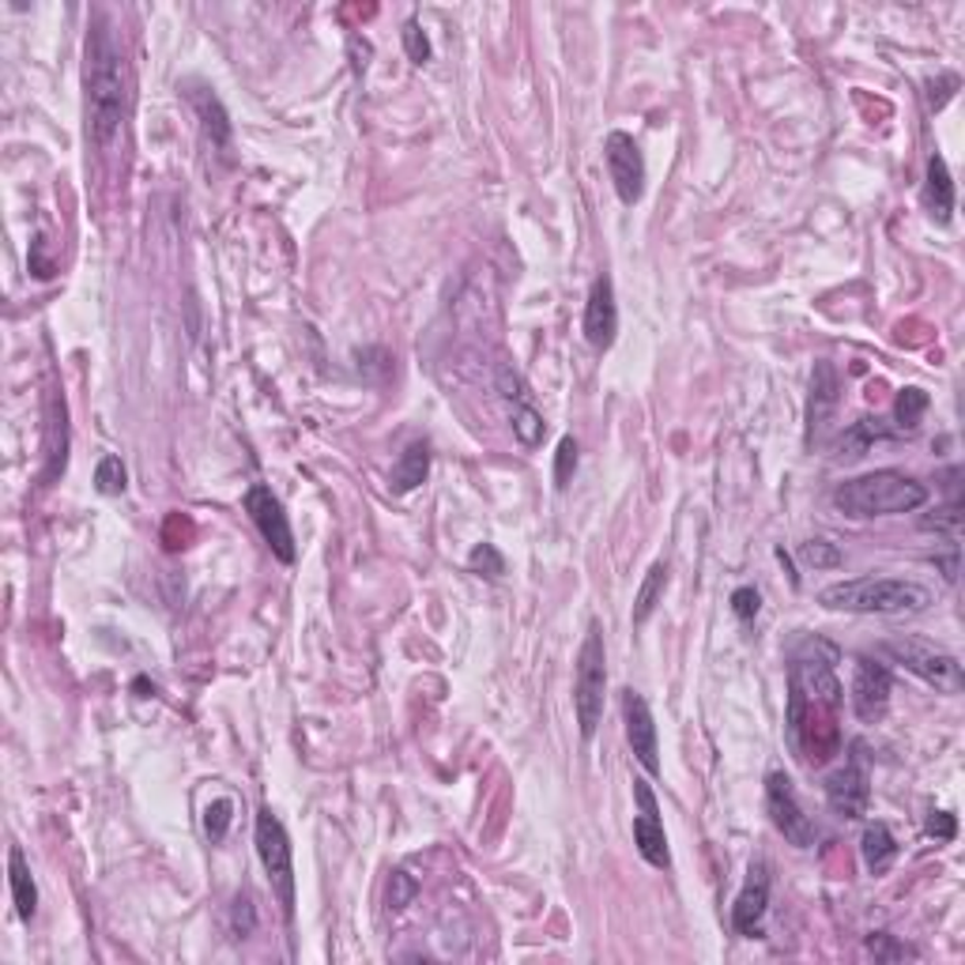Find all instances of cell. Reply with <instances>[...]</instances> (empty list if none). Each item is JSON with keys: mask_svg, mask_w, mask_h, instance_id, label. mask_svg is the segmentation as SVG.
Returning a JSON list of instances; mask_svg holds the SVG:
<instances>
[{"mask_svg": "<svg viewBox=\"0 0 965 965\" xmlns=\"http://www.w3.org/2000/svg\"><path fill=\"white\" fill-rule=\"evenodd\" d=\"M664 588H668V563H652L646 581H641L638 596H633V627H646L649 615L657 611V604L664 600Z\"/></svg>", "mask_w": 965, "mask_h": 965, "instance_id": "cell-22", "label": "cell"}, {"mask_svg": "<svg viewBox=\"0 0 965 965\" xmlns=\"http://www.w3.org/2000/svg\"><path fill=\"white\" fill-rule=\"evenodd\" d=\"M958 87H962V80L954 76V72H940V76L927 80V103H932L935 114H940V109L951 103L954 95H958Z\"/></svg>", "mask_w": 965, "mask_h": 965, "instance_id": "cell-35", "label": "cell"}, {"mask_svg": "<svg viewBox=\"0 0 965 965\" xmlns=\"http://www.w3.org/2000/svg\"><path fill=\"white\" fill-rule=\"evenodd\" d=\"M403 50H408L411 64H427L430 61V39L422 34L419 20H408L403 23Z\"/></svg>", "mask_w": 965, "mask_h": 965, "instance_id": "cell-37", "label": "cell"}, {"mask_svg": "<svg viewBox=\"0 0 965 965\" xmlns=\"http://www.w3.org/2000/svg\"><path fill=\"white\" fill-rule=\"evenodd\" d=\"M544 430H547V422L532 403H513V434H517L521 445L536 449L539 441H544Z\"/></svg>", "mask_w": 965, "mask_h": 965, "instance_id": "cell-25", "label": "cell"}, {"mask_svg": "<svg viewBox=\"0 0 965 965\" xmlns=\"http://www.w3.org/2000/svg\"><path fill=\"white\" fill-rule=\"evenodd\" d=\"M924 208L940 227H946L954 219V178H951V167H946V159L940 151H932V159H927Z\"/></svg>", "mask_w": 965, "mask_h": 965, "instance_id": "cell-17", "label": "cell"}, {"mask_svg": "<svg viewBox=\"0 0 965 965\" xmlns=\"http://www.w3.org/2000/svg\"><path fill=\"white\" fill-rule=\"evenodd\" d=\"M231 822H234V804H231V799H211L208 811H204V830H208V838H211V841H223V838H227V830H231Z\"/></svg>", "mask_w": 965, "mask_h": 965, "instance_id": "cell-30", "label": "cell"}, {"mask_svg": "<svg viewBox=\"0 0 965 965\" xmlns=\"http://www.w3.org/2000/svg\"><path fill=\"white\" fill-rule=\"evenodd\" d=\"M841 403V378L833 363H815L811 370V392H807V445H819L830 430V419Z\"/></svg>", "mask_w": 965, "mask_h": 965, "instance_id": "cell-16", "label": "cell"}, {"mask_svg": "<svg viewBox=\"0 0 965 965\" xmlns=\"http://www.w3.org/2000/svg\"><path fill=\"white\" fill-rule=\"evenodd\" d=\"M84 87H87V117L91 136L98 147H109L122 136L125 106H128V76L125 57L106 23H95L84 50Z\"/></svg>", "mask_w": 965, "mask_h": 965, "instance_id": "cell-1", "label": "cell"}, {"mask_svg": "<svg viewBox=\"0 0 965 965\" xmlns=\"http://www.w3.org/2000/svg\"><path fill=\"white\" fill-rule=\"evenodd\" d=\"M574 472H577V441L566 434L563 441H558V453H555V486L558 491H566L569 480H574Z\"/></svg>", "mask_w": 965, "mask_h": 965, "instance_id": "cell-32", "label": "cell"}, {"mask_svg": "<svg viewBox=\"0 0 965 965\" xmlns=\"http://www.w3.org/2000/svg\"><path fill=\"white\" fill-rule=\"evenodd\" d=\"M585 339L592 352H608L619 336V302H615L611 275H596L585 302Z\"/></svg>", "mask_w": 965, "mask_h": 965, "instance_id": "cell-14", "label": "cell"}, {"mask_svg": "<svg viewBox=\"0 0 965 965\" xmlns=\"http://www.w3.org/2000/svg\"><path fill=\"white\" fill-rule=\"evenodd\" d=\"M882 434H887V430L879 427V419L852 422V427L845 430L841 441H838V461H860V457L871 449V441H879Z\"/></svg>", "mask_w": 965, "mask_h": 965, "instance_id": "cell-23", "label": "cell"}, {"mask_svg": "<svg viewBox=\"0 0 965 965\" xmlns=\"http://www.w3.org/2000/svg\"><path fill=\"white\" fill-rule=\"evenodd\" d=\"M8 887H12V902L20 921H34V913H39V887H34L31 863H27L20 845L8 849Z\"/></svg>", "mask_w": 965, "mask_h": 965, "instance_id": "cell-19", "label": "cell"}, {"mask_svg": "<svg viewBox=\"0 0 965 965\" xmlns=\"http://www.w3.org/2000/svg\"><path fill=\"white\" fill-rule=\"evenodd\" d=\"M766 913H769V863L755 860L747 868V882L735 894L732 905V927L743 940H762L766 935Z\"/></svg>", "mask_w": 965, "mask_h": 965, "instance_id": "cell-12", "label": "cell"}, {"mask_svg": "<svg viewBox=\"0 0 965 965\" xmlns=\"http://www.w3.org/2000/svg\"><path fill=\"white\" fill-rule=\"evenodd\" d=\"M921 528L940 532V536H946V539H951V544H954V539L962 536V502H951V505H946V510L935 513V517H924V521H921Z\"/></svg>", "mask_w": 965, "mask_h": 965, "instance_id": "cell-31", "label": "cell"}, {"mask_svg": "<svg viewBox=\"0 0 965 965\" xmlns=\"http://www.w3.org/2000/svg\"><path fill=\"white\" fill-rule=\"evenodd\" d=\"M125 486H128V472L122 457H103L95 468V491L106 494V499H117V494H125Z\"/></svg>", "mask_w": 965, "mask_h": 965, "instance_id": "cell-27", "label": "cell"}, {"mask_svg": "<svg viewBox=\"0 0 965 965\" xmlns=\"http://www.w3.org/2000/svg\"><path fill=\"white\" fill-rule=\"evenodd\" d=\"M468 569L480 577H491V581H499V577L505 574V558L494 544H475L472 555H468Z\"/></svg>", "mask_w": 965, "mask_h": 965, "instance_id": "cell-28", "label": "cell"}, {"mask_svg": "<svg viewBox=\"0 0 965 965\" xmlns=\"http://www.w3.org/2000/svg\"><path fill=\"white\" fill-rule=\"evenodd\" d=\"M499 392L513 403H528V385L521 381V374L513 366H499Z\"/></svg>", "mask_w": 965, "mask_h": 965, "instance_id": "cell-38", "label": "cell"}, {"mask_svg": "<svg viewBox=\"0 0 965 965\" xmlns=\"http://www.w3.org/2000/svg\"><path fill=\"white\" fill-rule=\"evenodd\" d=\"M924 502H927V486L916 483L913 475L894 472V468L845 480L838 491H833V505H838L845 517H857V521L916 513L924 510Z\"/></svg>", "mask_w": 965, "mask_h": 965, "instance_id": "cell-3", "label": "cell"}, {"mask_svg": "<svg viewBox=\"0 0 965 965\" xmlns=\"http://www.w3.org/2000/svg\"><path fill=\"white\" fill-rule=\"evenodd\" d=\"M766 811H769V819H774L780 838H785L788 845H796V849H811L815 838H819L811 815L799 807L793 777H788L785 769H774V774L766 777Z\"/></svg>", "mask_w": 965, "mask_h": 965, "instance_id": "cell-7", "label": "cell"}, {"mask_svg": "<svg viewBox=\"0 0 965 965\" xmlns=\"http://www.w3.org/2000/svg\"><path fill=\"white\" fill-rule=\"evenodd\" d=\"M253 927H256L253 898H250V894H238V898H234V909H231V932H234V940H250Z\"/></svg>", "mask_w": 965, "mask_h": 965, "instance_id": "cell-34", "label": "cell"}, {"mask_svg": "<svg viewBox=\"0 0 965 965\" xmlns=\"http://www.w3.org/2000/svg\"><path fill=\"white\" fill-rule=\"evenodd\" d=\"M758 611H762V596H758V588L755 585H743V588H735L732 592V615L740 622H755L758 619Z\"/></svg>", "mask_w": 965, "mask_h": 965, "instance_id": "cell-36", "label": "cell"}, {"mask_svg": "<svg viewBox=\"0 0 965 965\" xmlns=\"http://www.w3.org/2000/svg\"><path fill=\"white\" fill-rule=\"evenodd\" d=\"M622 721H627V740L633 758L646 766V774H660V740H657V721H652L649 702L638 691H622Z\"/></svg>", "mask_w": 965, "mask_h": 965, "instance_id": "cell-15", "label": "cell"}, {"mask_svg": "<svg viewBox=\"0 0 965 965\" xmlns=\"http://www.w3.org/2000/svg\"><path fill=\"white\" fill-rule=\"evenodd\" d=\"M924 833H927V838H935V841H954V838H958V819H954L951 811H932V815H927V822H924Z\"/></svg>", "mask_w": 965, "mask_h": 965, "instance_id": "cell-39", "label": "cell"}, {"mask_svg": "<svg viewBox=\"0 0 965 965\" xmlns=\"http://www.w3.org/2000/svg\"><path fill=\"white\" fill-rule=\"evenodd\" d=\"M189 103H192V109H197L208 144L216 147V151H227V147H231V117H227V109H223V103H219L216 91L211 87L189 91Z\"/></svg>", "mask_w": 965, "mask_h": 965, "instance_id": "cell-18", "label": "cell"}, {"mask_svg": "<svg viewBox=\"0 0 965 965\" xmlns=\"http://www.w3.org/2000/svg\"><path fill=\"white\" fill-rule=\"evenodd\" d=\"M633 799H638V815H633V845H638L641 860L657 871L672 868V852H668V833L660 822L657 793L649 788V780H633Z\"/></svg>", "mask_w": 965, "mask_h": 965, "instance_id": "cell-11", "label": "cell"}, {"mask_svg": "<svg viewBox=\"0 0 965 965\" xmlns=\"http://www.w3.org/2000/svg\"><path fill=\"white\" fill-rule=\"evenodd\" d=\"M863 951H868L875 962H905V958H921V951H916V946H909V943H902V940H894V935H887V932L868 935V943H863Z\"/></svg>", "mask_w": 965, "mask_h": 965, "instance_id": "cell-26", "label": "cell"}, {"mask_svg": "<svg viewBox=\"0 0 965 965\" xmlns=\"http://www.w3.org/2000/svg\"><path fill=\"white\" fill-rule=\"evenodd\" d=\"M799 558L815 569H833V566L845 563L838 544H830V539H807V544H799Z\"/></svg>", "mask_w": 965, "mask_h": 965, "instance_id": "cell-29", "label": "cell"}, {"mask_svg": "<svg viewBox=\"0 0 965 965\" xmlns=\"http://www.w3.org/2000/svg\"><path fill=\"white\" fill-rule=\"evenodd\" d=\"M427 475H430V445L427 441H411L400 453V461L392 464V491L411 494L416 486L427 483Z\"/></svg>", "mask_w": 965, "mask_h": 965, "instance_id": "cell-20", "label": "cell"}, {"mask_svg": "<svg viewBox=\"0 0 965 965\" xmlns=\"http://www.w3.org/2000/svg\"><path fill=\"white\" fill-rule=\"evenodd\" d=\"M819 604L826 611L902 619V615H921L932 608V592L916 581H905V577H852V581L826 585Z\"/></svg>", "mask_w": 965, "mask_h": 965, "instance_id": "cell-2", "label": "cell"}, {"mask_svg": "<svg viewBox=\"0 0 965 965\" xmlns=\"http://www.w3.org/2000/svg\"><path fill=\"white\" fill-rule=\"evenodd\" d=\"M253 841H256V857L264 863V875H269L275 898L283 905V916H294V852H291V838L283 830L280 815L272 807H261L256 811V830H253Z\"/></svg>", "mask_w": 965, "mask_h": 965, "instance_id": "cell-6", "label": "cell"}, {"mask_svg": "<svg viewBox=\"0 0 965 965\" xmlns=\"http://www.w3.org/2000/svg\"><path fill=\"white\" fill-rule=\"evenodd\" d=\"M604 162H608L611 186L619 192V200L627 208L638 204L646 197V155H641V144L633 140L630 133L615 128L604 140Z\"/></svg>", "mask_w": 965, "mask_h": 965, "instance_id": "cell-9", "label": "cell"}, {"mask_svg": "<svg viewBox=\"0 0 965 965\" xmlns=\"http://www.w3.org/2000/svg\"><path fill=\"white\" fill-rule=\"evenodd\" d=\"M242 502H245V513H250L256 532H261V539L272 547V555L291 566L294 555H298V550H294V532H291L287 513H283V502L272 494V486L253 483Z\"/></svg>", "mask_w": 965, "mask_h": 965, "instance_id": "cell-10", "label": "cell"}, {"mask_svg": "<svg viewBox=\"0 0 965 965\" xmlns=\"http://www.w3.org/2000/svg\"><path fill=\"white\" fill-rule=\"evenodd\" d=\"M890 691H894V675L875 657H857V672H852V710L863 724H875L887 716Z\"/></svg>", "mask_w": 965, "mask_h": 965, "instance_id": "cell-13", "label": "cell"}, {"mask_svg": "<svg viewBox=\"0 0 965 965\" xmlns=\"http://www.w3.org/2000/svg\"><path fill=\"white\" fill-rule=\"evenodd\" d=\"M604 702H608V652H604L600 622H588V633L581 649H577V664H574V713H577V732H581L585 743L600 732Z\"/></svg>", "mask_w": 965, "mask_h": 965, "instance_id": "cell-4", "label": "cell"}, {"mask_svg": "<svg viewBox=\"0 0 965 965\" xmlns=\"http://www.w3.org/2000/svg\"><path fill=\"white\" fill-rule=\"evenodd\" d=\"M419 894V882L408 875V871H392L389 879V909L392 913H400V909H408L411 902H416Z\"/></svg>", "mask_w": 965, "mask_h": 965, "instance_id": "cell-33", "label": "cell"}, {"mask_svg": "<svg viewBox=\"0 0 965 965\" xmlns=\"http://www.w3.org/2000/svg\"><path fill=\"white\" fill-rule=\"evenodd\" d=\"M860 852H863V863H868L871 875L890 871V863L898 860V841H894V833H890V826L887 822H871L868 830H863V838H860Z\"/></svg>", "mask_w": 965, "mask_h": 965, "instance_id": "cell-21", "label": "cell"}, {"mask_svg": "<svg viewBox=\"0 0 965 965\" xmlns=\"http://www.w3.org/2000/svg\"><path fill=\"white\" fill-rule=\"evenodd\" d=\"M879 652H887L894 664H902L905 672H913L916 679H924L927 686H935L940 694H962L965 686V672L958 664L954 652H946L940 646L924 638H887L879 646Z\"/></svg>", "mask_w": 965, "mask_h": 965, "instance_id": "cell-5", "label": "cell"}, {"mask_svg": "<svg viewBox=\"0 0 965 965\" xmlns=\"http://www.w3.org/2000/svg\"><path fill=\"white\" fill-rule=\"evenodd\" d=\"M927 403H932V400H927V392L916 389V385H909V389L898 392V400H894V422H898V430H916V427H921Z\"/></svg>", "mask_w": 965, "mask_h": 965, "instance_id": "cell-24", "label": "cell"}, {"mask_svg": "<svg viewBox=\"0 0 965 965\" xmlns=\"http://www.w3.org/2000/svg\"><path fill=\"white\" fill-rule=\"evenodd\" d=\"M826 804H830V811L838 815V819H849V822L868 815L871 777H868V762H863L860 743H852V758L826 777Z\"/></svg>", "mask_w": 965, "mask_h": 965, "instance_id": "cell-8", "label": "cell"}]
</instances>
